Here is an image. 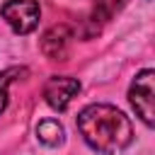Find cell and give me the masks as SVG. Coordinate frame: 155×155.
Listing matches in <instances>:
<instances>
[{"label": "cell", "instance_id": "3957f363", "mask_svg": "<svg viewBox=\"0 0 155 155\" xmlns=\"http://www.w3.org/2000/svg\"><path fill=\"white\" fill-rule=\"evenodd\" d=\"M153 70H143L136 75V80L131 82V90H128V99H131V107L136 109V114L140 116V121L145 126H153Z\"/></svg>", "mask_w": 155, "mask_h": 155}, {"label": "cell", "instance_id": "277c9868", "mask_svg": "<svg viewBox=\"0 0 155 155\" xmlns=\"http://www.w3.org/2000/svg\"><path fill=\"white\" fill-rule=\"evenodd\" d=\"M73 48V31L68 24H56L41 36V53L48 61H65Z\"/></svg>", "mask_w": 155, "mask_h": 155}, {"label": "cell", "instance_id": "7a4b0ae2", "mask_svg": "<svg viewBox=\"0 0 155 155\" xmlns=\"http://www.w3.org/2000/svg\"><path fill=\"white\" fill-rule=\"evenodd\" d=\"M2 19L17 31V34H29L39 24V2L36 0H7L0 10Z\"/></svg>", "mask_w": 155, "mask_h": 155}, {"label": "cell", "instance_id": "8992f818", "mask_svg": "<svg viewBox=\"0 0 155 155\" xmlns=\"http://www.w3.org/2000/svg\"><path fill=\"white\" fill-rule=\"evenodd\" d=\"M36 136H39V140L44 143V145H58L61 140H63V126L56 121V119H44V121H39V126H36Z\"/></svg>", "mask_w": 155, "mask_h": 155}, {"label": "cell", "instance_id": "6da1fadb", "mask_svg": "<svg viewBox=\"0 0 155 155\" xmlns=\"http://www.w3.org/2000/svg\"><path fill=\"white\" fill-rule=\"evenodd\" d=\"M78 128H80L85 143L102 155L121 153L133 138L131 121L111 104L85 107L78 114Z\"/></svg>", "mask_w": 155, "mask_h": 155}, {"label": "cell", "instance_id": "52a82bcc", "mask_svg": "<svg viewBox=\"0 0 155 155\" xmlns=\"http://www.w3.org/2000/svg\"><path fill=\"white\" fill-rule=\"evenodd\" d=\"M17 73H24L22 68H10V70H5L2 75H0V111L5 109V104H7V85L15 80L12 75H17Z\"/></svg>", "mask_w": 155, "mask_h": 155}, {"label": "cell", "instance_id": "5b68a950", "mask_svg": "<svg viewBox=\"0 0 155 155\" xmlns=\"http://www.w3.org/2000/svg\"><path fill=\"white\" fill-rule=\"evenodd\" d=\"M78 92H80V82H78L75 78L56 75V78H51V80L46 82V87H44V99L48 102L51 109L63 111V109L75 99Z\"/></svg>", "mask_w": 155, "mask_h": 155}]
</instances>
